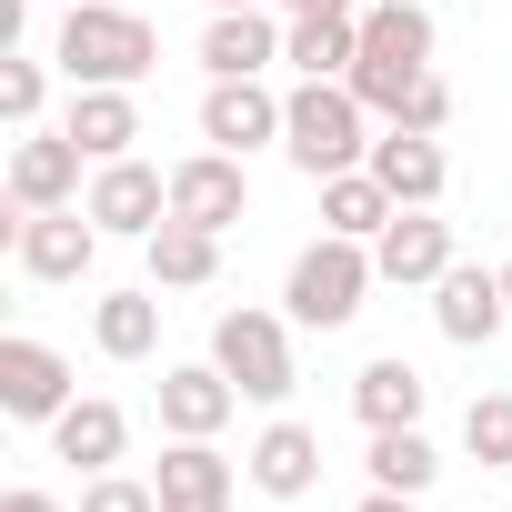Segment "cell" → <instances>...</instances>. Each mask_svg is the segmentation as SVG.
Returning a JSON list of instances; mask_svg holds the SVG:
<instances>
[{
	"label": "cell",
	"mask_w": 512,
	"mask_h": 512,
	"mask_svg": "<svg viewBox=\"0 0 512 512\" xmlns=\"http://www.w3.org/2000/svg\"><path fill=\"white\" fill-rule=\"evenodd\" d=\"M241 201H251L241 151H191V161L171 171V221H191V231H231Z\"/></svg>",
	"instance_id": "8"
},
{
	"label": "cell",
	"mask_w": 512,
	"mask_h": 512,
	"mask_svg": "<svg viewBox=\"0 0 512 512\" xmlns=\"http://www.w3.org/2000/svg\"><path fill=\"white\" fill-rule=\"evenodd\" d=\"M282 11H292V21H322V11H342V21H352L362 0H282Z\"/></svg>",
	"instance_id": "32"
},
{
	"label": "cell",
	"mask_w": 512,
	"mask_h": 512,
	"mask_svg": "<svg viewBox=\"0 0 512 512\" xmlns=\"http://www.w3.org/2000/svg\"><path fill=\"white\" fill-rule=\"evenodd\" d=\"M442 121H452V91H442V81H422V91L402 101V131H442Z\"/></svg>",
	"instance_id": "30"
},
{
	"label": "cell",
	"mask_w": 512,
	"mask_h": 512,
	"mask_svg": "<svg viewBox=\"0 0 512 512\" xmlns=\"http://www.w3.org/2000/svg\"><path fill=\"white\" fill-rule=\"evenodd\" d=\"M282 61H302V81H352V61H362V11H352V21H342V11H322V21H292Z\"/></svg>",
	"instance_id": "21"
},
{
	"label": "cell",
	"mask_w": 512,
	"mask_h": 512,
	"mask_svg": "<svg viewBox=\"0 0 512 512\" xmlns=\"http://www.w3.org/2000/svg\"><path fill=\"white\" fill-rule=\"evenodd\" d=\"M41 91H51V81H41V61H21V51H11V61H0V111H11L21 131L41 121Z\"/></svg>",
	"instance_id": "29"
},
{
	"label": "cell",
	"mask_w": 512,
	"mask_h": 512,
	"mask_svg": "<svg viewBox=\"0 0 512 512\" xmlns=\"http://www.w3.org/2000/svg\"><path fill=\"white\" fill-rule=\"evenodd\" d=\"M201 141H211V151H262V141H282V101H272L262 81H211Z\"/></svg>",
	"instance_id": "15"
},
{
	"label": "cell",
	"mask_w": 512,
	"mask_h": 512,
	"mask_svg": "<svg viewBox=\"0 0 512 512\" xmlns=\"http://www.w3.org/2000/svg\"><path fill=\"white\" fill-rule=\"evenodd\" d=\"M392 211H402V201L382 191V171H372V161L322 181V231H342V241H382V231H392Z\"/></svg>",
	"instance_id": "19"
},
{
	"label": "cell",
	"mask_w": 512,
	"mask_h": 512,
	"mask_svg": "<svg viewBox=\"0 0 512 512\" xmlns=\"http://www.w3.org/2000/svg\"><path fill=\"white\" fill-rule=\"evenodd\" d=\"M101 231H131V241H151L161 221H171V181L151 171V161H101V181H91V201H81Z\"/></svg>",
	"instance_id": "9"
},
{
	"label": "cell",
	"mask_w": 512,
	"mask_h": 512,
	"mask_svg": "<svg viewBox=\"0 0 512 512\" xmlns=\"http://www.w3.org/2000/svg\"><path fill=\"white\" fill-rule=\"evenodd\" d=\"M211 362L241 382V402H282L292 392V332L272 312H221L211 322Z\"/></svg>",
	"instance_id": "5"
},
{
	"label": "cell",
	"mask_w": 512,
	"mask_h": 512,
	"mask_svg": "<svg viewBox=\"0 0 512 512\" xmlns=\"http://www.w3.org/2000/svg\"><path fill=\"white\" fill-rule=\"evenodd\" d=\"M91 332H101L111 362H151V342H161V302H151V292H111V302L91 312Z\"/></svg>",
	"instance_id": "25"
},
{
	"label": "cell",
	"mask_w": 512,
	"mask_h": 512,
	"mask_svg": "<svg viewBox=\"0 0 512 512\" xmlns=\"http://www.w3.org/2000/svg\"><path fill=\"white\" fill-rule=\"evenodd\" d=\"M231 412H241V382H231L221 362H181V372H161V432H171V442H211Z\"/></svg>",
	"instance_id": "10"
},
{
	"label": "cell",
	"mask_w": 512,
	"mask_h": 512,
	"mask_svg": "<svg viewBox=\"0 0 512 512\" xmlns=\"http://www.w3.org/2000/svg\"><path fill=\"white\" fill-rule=\"evenodd\" d=\"M211 11H262V0H211Z\"/></svg>",
	"instance_id": "34"
},
{
	"label": "cell",
	"mask_w": 512,
	"mask_h": 512,
	"mask_svg": "<svg viewBox=\"0 0 512 512\" xmlns=\"http://www.w3.org/2000/svg\"><path fill=\"white\" fill-rule=\"evenodd\" d=\"M352 512H422V492H382V482H372V492H362Z\"/></svg>",
	"instance_id": "31"
},
{
	"label": "cell",
	"mask_w": 512,
	"mask_h": 512,
	"mask_svg": "<svg viewBox=\"0 0 512 512\" xmlns=\"http://www.w3.org/2000/svg\"><path fill=\"white\" fill-rule=\"evenodd\" d=\"M251 482H262L272 502H302V492L322 482V432H302V422H272L262 442H251Z\"/></svg>",
	"instance_id": "18"
},
{
	"label": "cell",
	"mask_w": 512,
	"mask_h": 512,
	"mask_svg": "<svg viewBox=\"0 0 512 512\" xmlns=\"http://www.w3.org/2000/svg\"><path fill=\"white\" fill-rule=\"evenodd\" d=\"M372 171H382V191H392L402 211H432V201H442V181H452L442 141H432V131H402V121L372 141Z\"/></svg>",
	"instance_id": "13"
},
{
	"label": "cell",
	"mask_w": 512,
	"mask_h": 512,
	"mask_svg": "<svg viewBox=\"0 0 512 512\" xmlns=\"http://www.w3.org/2000/svg\"><path fill=\"white\" fill-rule=\"evenodd\" d=\"M422 372L402 362V352H382V362H362V382H352V412L372 422V432H402V422H422Z\"/></svg>",
	"instance_id": "20"
},
{
	"label": "cell",
	"mask_w": 512,
	"mask_h": 512,
	"mask_svg": "<svg viewBox=\"0 0 512 512\" xmlns=\"http://www.w3.org/2000/svg\"><path fill=\"white\" fill-rule=\"evenodd\" d=\"M81 141L71 131H21V151H11V211H61L71 191H81Z\"/></svg>",
	"instance_id": "11"
},
{
	"label": "cell",
	"mask_w": 512,
	"mask_h": 512,
	"mask_svg": "<svg viewBox=\"0 0 512 512\" xmlns=\"http://www.w3.org/2000/svg\"><path fill=\"white\" fill-rule=\"evenodd\" d=\"M151 61H161V31H151L141 11L71 0V21H61V71H71V91H131V81H151Z\"/></svg>",
	"instance_id": "2"
},
{
	"label": "cell",
	"mask_w": 512,
	"mask_h": 512,
	"mask_svg": "<svg viewBox=\"0 0 512 512\" xmlns=\"http://www.w3.org/2000/svg\"><path fill=\"white\" fill-rule=\"evenodd\" d=\"M91 161H131V141H141V111H131V91H71V121H61Z\"/></svg>",
	"instance_id": "22"
},
{
	"label": "cell",
	"mask_w": 512,
	"mask_h": 512,
	"mask_svg": "<svg viewBox=\"0 0 512 512\" xmlns=\"http://www.w3.org/2000/svg\"><path fill=\"white\" fill-rule=\"evenodd\" d=\"M372 282H382L372 251H362V241H342V231H322L302 262H292V292H282V302H292V322H302V332H342V322L362 312V292H372Z\"/></svg>",
	"instance_id": "4"
},
{
	"label": "cell",
	"mask_w": 512,
	"mask_h": 512,
	"mask_svg": "<svg viewBox=\"0 0 512 512\" xmlns=\"http://www.w3.org/2000/svg\"><path fill=\"white\" fill-rule=\"evenodd\" d=\"M151 482H161V512H231V462L211 442H171Z\"/></svg>",
	"instance_id": "16"
},
{
	"label": "cell",
	"mask_w": 512,
	"mask_h": 512,
	"mask_svg": "<svg viewBox=\"0 0 512 512\" xmlns=\"http://www.w3.org/2000/svg\"><path fill=\"white\" fill-rule=\"evenodd\" d=\"M432 322H442V342H462V352H482L502 322H512V292H502V272H442L432 282Z\"/></svg>",
	"instance_id": "12"
},
{
	"label": "cell",
	"mask_w": 512,
	"mask_h": 512,
	"mask_svg": "<svg viewBox=\"0 0 512 512\" xmlns=\"http://www.w3.org/2000/svg\"><path fill=\"white\" fill-rule=\"evenodd\" d=\"M282 151H292L312 181L362 171L372 141H362V101H352V81H302V91L282 101Z\"/></svg>",
	"instance_id": "3"
},
{
	"label": "cell",
	"mask_w": 512,
	"mask_h": 512,
	"mask_svg": "<svg viewBox=\"0 0 512 512\" xmlns=\"http://www.w3.org/2000/svg\"><path fill=\"white\" fill-rule=\"evenodd\" d=\"M432 442H422V422H402V432H372V482L382 492H432Z\"/></svg>",
	"instance_id": "26"
},
{
	"label": "cell",
	"mask_w": 512,
	"mask_h": 512,
	"mask_svg": "<svg viewBox=\"0 0 512 512\" xmlns=\"http://www.w3.org/2000/svg\"><path fill=\"white\" fill-rule=\"evenodd\" d=\"M0 512H61L51 492H0Z\"/></svg>",
	"instance_id": "33"
},
{
	"label": "cell",
	"mask_w": 512,
	"mask_h": 512,
	"mask_svg": "<svg viewBox=\"0 0 512 512\" xmlns=\"http://www.w3.org/2000/svg\"><path fill=\"white\" fill-rule=\"evenodd\" d=\"M432 81V11L422 0H372L362 11V61H352V101L402 121V101Z\"/></svg>",
	"instance_id": "1"
},
{
	"label": "cell",
	"mask_w": 512,
	"mask_h": 512,
	"mask_svg": "<svg viewBox=\"0 0 512 512\" xmlns=\"http://www.w3.org/2000/svg\"><path fill=\"white\" fill-rule=\"evenodd\" d=\"M121 442H131L121 402H71V412L51 422V452H61V462H81V472H111V462H121Z\"/></svg>",
	"instance_id": "23"
},
{
	"label": "cell",
	"mask_w": 512,
	"mask_h": 512,
	"mask_svg": "<svg viewBox=\"0 0 512 512\" xmlns=\"http://www.w3.org/2000/svg\"><path fill=\"white\" fill-rule=\"evenodd\" d=\"M91 251H101V221H91V211H71V201H61V211H21V221H11V262H21L31 282H81V272H91Z\"/></svg>",
	"instance_id": "6"
},
{
	"label": "cell",
	"mask_w": 512,
	"mask_h": 512,
	"mask_svg": "<svg viewBox=\"0 0 512 512\" xmlns=\"http://www.w3.org/2000/svg\"><path fill=\"white\" fill-rule=\"evenodd\" d=\"M221 272V231H191V221H161L151 231V282L161 292H201Z\"/></svg>",
	"instance_id": "24"
},
{
	"label": "cell",
	"mask_w": 512,
	"mask_h": 512,
	"mask_svg": "<svg viewBox=\"0 0 512 512\" xmlns=\"http://www.w3.org/2000/svg\"><path fill=\"white\" fill-rule=\"evenodd\" d=\"M462 452H472L482 472H512V392H482V402L462 412Z\"/></svg>",
	"instance_id": "27"
},
{
	"label": "cell",
	"mask_w": 512,
	"mask_h": 512,
	"mask_svg": "<svg viewBox=\"0 0 512 512\" xmlns=\"http://www.w3.org/2000/svg\"><path fill=\"white\" fill-rule=\"evenodd\" d=\"M0 412H11V422H61L71 412V362L51 342L11 332V342H0Z\"/></svg>",
	"instance_id": "7"
},
{
	"label": "cell",
	"mask_w": 512,
	"mask_h": 512,
	"mask_svg": "<svg viewBox=\"0 0 512 512\" xmlns=\"http://www.w3.org/2000/svg\"><path fill=\"white\" fill-rule=\"evenodd\" d=\"M81 512H161V482H131V472H91Z\"/></svg>",
	"instance_id": "28"
},
{
	"label": "cell",
	"mask_w": 512,
	"mask_h": 512,
	"mask_svg": "<svg viewBox=\"0 0 512 512\" xmlns=\"http://www.w3.org/2000/svg\"><path fill=\"white\" fill-rule=\"evenodd\" d=\"M282 41H292V31H272L262 11H211V31H201V71H211V81H262V71L282 61Z\"/></svg>",
	"instance_id": "14"
},
{
	"label": "cell",
	"mask_w": 512,
	"mask_h": 512,
	"mask_svg": "<svg viewBox=\"0 0 512 512\" xmlns=\"http://www.w3.org/2000/svg\"><path fill=\"white\" fill-rule=\"evenodd\" d=\"M372 262H382V282H442L452 272V231L432 211H392V231L372 241Z\"/></svg>",
	"instance_id": "17"
},
{
	"label": "cell",
	"mask_w": 512,
	"mask_h": 512,
	"mask_svg": "<svg viewBox=\"0 0 512 512\" xmlns=\"http://www.w3.org/2000/svg\"><path fill=\"white\" fill-rule=\"evenodd\" d=\"M502 292H512V262H502Z\"/></svg>",
	"instance_id": "35"
}]
</instances>
